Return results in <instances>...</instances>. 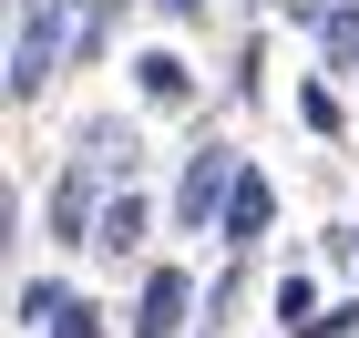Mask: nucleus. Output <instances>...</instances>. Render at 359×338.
<instances>
[{
	"label": "nucleus",
	"instance_id": "f257e3e1",
	"mask_svg": "<svg viewBox=\"0 0 359 338\" xmlns=\"http://www.w3.org/2000/svg\"><path fill=\"white\" fill-rule=\"evenodd\" d=\"M72 0H31L21 10V31H11V103H31V92H52V72H62V52H72Z\"/></svg>",
	"mask_w": 359,
	"mask_h": 338
},
{
	"label": "nucleus",
	"instance_id": "f03ea898",
	"mask_svg": "<svg viewBox=\"0 0 359 338\" xmlns=\"http://www.w3.org/2000/svg\"><path fill=\"white\" fill-rule=\"evenodd\" d=\"M236 154H226V143H195L185 154V185H175V225H185V236H205V225H226V195H236Z\"/></svg>",
	"mask_w": 359,
	"mask_h": 338
},
{
	"label": "nucleus",
	"instance_id": "7ed1b4c3",
	"mask_svg": "<svg viewBox=\"0 0 359 338\" xmlns=\"http://www.w3.org/2000/svg\"><path fill=\"white\" fill-rule=\"evenodd\" d=\"M93 225H103V185H93V154L52 174V195H41V236L52 246H93Z\"/></svg>",
	"mask_w": 359,
	"mask_h": 338
},
{
	"label": "nucleus",
	"instance_id": "20e7f679",
	"mask_svg": "<svg viewBox=\"0 0 359 338\" xmlns=\"http://www.w3.org/2000/svg\"><path fill=\"white\" fill-rule=\"evenodd\" d=\"M134 338H195V277L185 267H144V297L123 318Z\"/></svg>",
	"mask_w": 359,
	"mask_h": 338
},
{
	"label": "nucleus",
	"instance_id": "39448f33",
	"mask_svg": "<svg viewBox=\"0 0 359 338\" xmlns=\"http://www.w3.org/2000/svg\"><path fill=\"white\" fill-rule=\"evenodd\" d=\"M134 92L154 113H165V103H195V62L175 52V41H144V52H134Z\"/></svg>",
	"mask_w": 359,
	"mask_h": 338
},
{
	"label": "nucleus",
	"instance_id": "423d86ee",
	"mask_svg": "<svg viewBox=\"0 0 359 338\" xmlns=\"http://www.w3.org/2000/svg\"><path fill=\"white\" fill-rule=\"evenodd\" d=\"M267 225H277V185H267V174H236V195H226V246H236V256H247L257 246V236H267Z\"/></svg>",
	"mask_w": 359,
	"mask_h": 338
},
{
	"label": "nucleus",
	"instance_id": "0eeeda50",
	"mask_svg": "<svg viewBox=\"0 0 359 338\" xmlns=\"http://www.w3.org/2000/svg\"><path fill=\"white\" fill-rule=\"evenodd\" d=\"M144 225H154V205L123 185V195H103V225H93V246H103V256H144Z\"/></svg>",
	"mask_w": 359,
	"mask_h": 338
},
{
	"label": "nucleus",
	"instance_id": "6e6552de",
	"mask_svg": "<svg viewBox=\"0 0 359 338\" xmlns=\"http://www.w3.org/2000/svg\"><path fill=\"white\" fill-rule=\"evenodd\" d=\"M318 52H329V72H359V0L318 10Z\"/></svg>",
	"mask_w": 359,
	"mask_h": 338
},
{
	"label": "nucleus",
	"instance_id": "1a4fd4ad",
	"mask_svg": "<svg viewBox=\"0 0 359 338\" xmlns=\"http://www.w3.org/2000/svg\"><path fill=\"white\" fill-rule=\"evenodd\" d=\"M11 308H21V328H52V318L72 308V287H62V277H21V297H11Z\"/></svg>",
	"mask_w": 359,
	"mask_h": 338
},
{
	"label": "nucleus",
	"instance_id": "9d476101",
	"mask_svg": "<svg viewBox=\"0 0 359 338\" xmlns=\"http://www.w3.org/2000/svg\"><path fill=\"white\" fill-rule=\"evenodd\" d=\"M277 328H287V338L318 328V287H308V277H277Z\"/></svg>",
	"mask_w": 359,
	"mask_h": 338
},
{
	"label": "nucleus",
	"instance_id": "9b49d317",
	"mask_svg": "<svg viewBox=\"0 0 359 338\" xmlns=\"http://www.w3.org/2000/svg\"><path fill=\"white\" fill-rule=\"evenodd\" d=\"M298 123H308V134H349V113H339L329 83H298Z\"/></svg>",
	"mask_w": 359,
	"mask_h": 338
},
{
	"label": "nucleus",
	"instance_id": "f8f14e48",
	"mask_svg": "<svg viewBox=\"0 0 359 338\" xmlns=\"http://www.w3.org/2000/svg\"><path fill=\"white\" fill-rule=\"evenodd\" d=\"M83 154H93L103 174H134V134H123V123H93V134H83Z\"/></svg>",
	"mask_w": 359,
	"mask_h": 338
},
{
	"label": "nucleus",
	"instance_id": "ddd939ff",
	"mask_svg": "<svg viewBox=\"0 0 359 338\" xmlns=\"http://www.w3.org/2000/svg\"><path fill=\"white\" fill-rule=\"evenodd\" d=\"M41 338H103V308H93V297H72V308H62Z\"/></svg>",
	"mask_w": 359,
	"mask_h": 338
},
{
	"label": "nucleus",
	"instance_id": "4468645a",
	"mask_svg": "<svg viewBox=\"0 0 359 338\" xmlns=\"http://www.w3.org/2000/svg\"><path fill=\"white\" fill-rule=\"evenodd\" d=\"M308 338H359V297H339V308H318V328Z\"/></svg>",
	"mask_w": 359,
	"mask_h": 338
},
{
	"label": "nucleus",
	"instance_id": "2eb2a0df",
	"mask_svg": "<svg viewBox=\"0 0 359 338\" xmlns=\"http://www.w3.org/2000/svg\"><path fill=\"white\" fill-rule=\"evenodd\" d=\"M72 10H103V0H72Z\"/></svg>",
	"mask_w": 359,
	"mask_h": 338
}]
</instances>
